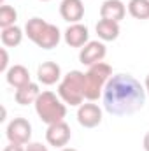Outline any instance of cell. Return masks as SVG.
Instances as JSON below:
<instances>
[{
    "mask_svg": "<svg viewBox=\"0 0 149 151\" xmlns=\"http://www.w3.org/2000/svg\"><path fill=\"white\" fill-rule=\"evenodd\" d=\"M144 88H146V93L149 95V74L146 76V81H144Z\"/></svg>",
    "mask_w": 149,
    "mask_h": 151,
    "instance_id": "cb8c5ba5",
    "label": "cell"
},
{
    "mask_svg": "<svg viewBox=\"0 0 149 151\" xmlns=\"http://www.w3.org/2000/svg\"><path fill=\"white\" fill-rule=\"evenodd\" d=\"M5 135L9 139V142L12 144H23L27 146L32 139V125L28 119L25 118H14L5 130Z\"/></svg>",
    "mask_w": 149,
    "mask_h": 151,
    "instance_id": "8992f818",
    "label": "cell"
},
{
    "mask_svg": "<svg viewBox=\"0 0 149 151\" xmlns=\"http://www.w3.org/2000/svg\"><path fill=\"white\" fill-rule=\"evenodd\" d=\"M37 79L46 86L56 84L62 81V67L56 62H42L37 67Z\"/></svg>",
    "mask_w": 149,
    "mask_h": 151,
    "instance_id": "8fae6325",
    "label": "cell"
},
{
    "mask_svg": "<svg viewBox=\"0 0 149 151\" xmlns=\"http://www.w3.org/2000/svg\"><path fill=\"white\" fill-rule=\"evenodd\" d=\"M77 121L84 128H95L102 123V109L93 102L81 104L77 107Z\"/></svg>",
    "mask_w": 149,
    "mask_h": 151,
    "instance_id": "9c48e42d",
    "label": "cell"
},
{
    "mask_svg": "<svg viewBox=\"0 0 149 151\" xmlns=\"http://www.w3.org/2000/svg\"><path fill=\"white\" fill-rule=\"evenodd\" d=\"M128 12L135 19H149V0H130Z\"/></svg>",
    "mask_w": 149,
    "mask_h": 151,
    "instance_id": "ac0fdd59",
    "label": "cell"
},
{
    "mask_svg": "<svg viewBox=\"0 0 149 151\" xmlns=\"http://www.w3.org/2000/svg\"><path fill=\"white\" fill-rule=\"evenodd\" d=\"M97 30V35L100 40H105V42H111L116 40L119 37V23L112 21V19H100L95 27Z\"/></svg>",
    "mask_w": 149,
    "mask_h": 151,
    "instance_id": "2e32d148",
    "label": "cell"
},
{
    "mask_svg": "<svg viewBox=\"0 0 149 151\" xmlns=\"http://www.w3.org/2000/svg\"><path fill=\"white\" fill-rule=\"evenodd\" d=\"M144 150L149 151V132L144 135Z\"/></svg>",
    "mask_w": 149,
    "mask_h": 151,
    "instance_id": "603a6c76",
    "label": "cell"
},
{
    "mask_svg": "<svg viewBox=\"0 0 149 151\" xmlns=\"http://www.w3.org/2000/svg\"><path fill=\"white\" fill-rule=\"evenodd\" d=\"M25 151H49L47 146H44L42 142H28L25 146Z\"/></svg>",
    "mask_w": 149,
    "mask_h": 151,
    "instance_id": "44dd1931",
    "label": "cell"
},
{
    "mask_svg": "<svg viewBox=\"0 0 149 151\" xmlns=\"http://www.w3.org/2000/svg\"><path fill=\"white\" fill-rule=\"evenodd\" d=\"M42 91L39 90L37 83H28L25 84L23 88H18L16 93H14V99L19 106H28V104H35V100L39 99Z\"/></svg>",
    "mask_w": 149,
    "mask_h": 151,
    "instance_id": "9a60e30c",
    "label": "cell"
},
{
    "mask_svg": "<svg viewBox=\"0 0 149 151\" xmlns=\"http://www.w3.org/2000/svg\"><path fill=\"white\" fill-rule=\"evenodd\" d=\"M112 77V67L105 62H98L88 69L84 74V99L95 102L104 95V88Z\"/></svg>",
    "mask_w": 149,
    "mask_h": 151,
    "instance_id": "3957f363",
    "label": "cell"
},
{
    "mask_svg": "<svg viewBox=\"0 0 149 151\" xmlns=\"http://www.w3.org/2000/svg\"><path fill=\"white\" fill-rule=\"evenodd\" d=\"M0 39H2V44L5 47H16L21 44L23 40V30L16 25L12 27H7V28H2V34H0Z\"/></svg>",
    "mask_w": 149,
    "mask_h": 151,
    "instance_id": "e0dca14e",
    "label": "cell"
},
{
    "mask_svg": "<svg viewBox=\"0 0 149 151\" xmlns=\"http://www.w3.org/2000/svg\"><path fill=\"white\" fill-rule=\"evenodd\" d=\"M107 55V49H105V44L100 42V40H90L86 46L81 47V53H79V62L82 65H95L98 62H102Z\"/></svg>",
    "mask_w": 149,
    "mask_h": 151,
    "instance_id": "ba28073f",
    "label": "cell"
},
{
    "mask_svg": "<svg viewBox=\"0 0 149 151\" xmlns=\"http://www.w3.org/2000/svg\"><path fill=\"white\" fill-rule=\"evenodd\" d=\"M63 40L70 47H82L90 42V30L82 23H74L69 25V28L63 34Z\"/></svg>",
    "mask_w": 149,
    "mask_h": 151,
    "instance_id": "30bf717a",
    "label": "cell"
},
{
    "mask_svg": "<svg viewBox=\"0 0 149 151\" xmlns=\"http://www.w3.org/2000/svg\"><path fill=\"white\" fill-rule=\"evenodd\" d=\"M72 137V132H70V127L65 123V121H60V123H53V125H47V130H46V141L49 146H54V148H65L69 144Z\"/></svg>",
    "mask_w": 149,
    "mask_h": 151,
    "instance_id": "52a82bcc",
    "label": "cell"
},
{
    "mask_svg": "<svg viewBox=\"0 0 149 151\" xmlns=\"http://www.w3.org/2000/svg\"><path fill=\"white\" fill-rule=\"evenodd\" d=\"M60 16L69 21L70 25L79 23L84 16V5L82 0H62L60 4Z\"/></svg>",
    "mask_w": 149,
    "mask_h": 151,
    "instance_id": "7c38bea8",
    "label": "cell"
},
{
    "mask_svg": "<svg viewBox=\"0 0 149 151\" xmlns=\"http://www.w3.org/2000/svg\"><path fill=\"white\" fill-rule=\"evenodd\" d=\"M5 79H7V83L12 86V88H23L25 84H28V83H32V79H30V72H28V69L25 67V65H12V67H9V70L5 72Z\"/></svg>",
    "mask_w": 149,
    "mask_h": 151,
    "instance_id": "5bb4252c",
    "label": "cell"
},
{
    "mask_svg": "<svg viewBox=\"0 0 149 151\" xmlns=\"http://www.w3.org/2000/svg\"><path fill=\"white\" fill-rule=\"evenodd\" d=\"M58 97L69 106H81L84 100V72L70 70L58 83Z\"/></svg>",
    "mask_w": 149,
    "mask_h": 151,
    "instance_id": "5b68a950",
    "label": "cell"
},
{
    "mask_svg": "<svg viewBox=\"0 0 149 151\" xmlns=\"http://www.w3.org/2000/svg\"><path fill=\"white\" fill-rule=\"evenodd\" d=\"M34 106H35L37 116L46 125L65 121V116H67L65 102L60 97H56L53 91H42Z\"/></svg>",
    "mask_w": 149,
    "mask_h": 151,
    "instance_id": "277c9868",
    "label": "cell"
},
{
    "mask_svg": "<svg viewBox=\"0 0 149 151\" xmlns=\"http://www.w3.org/2000/svg\"><path fill=\"white\" fill-rule=\"evenodd\" d=\"M18 19V12L14 7L11 5H2L0 7V27L2 28H7V27H12Z\"/></svg>",
    "mask_w": 149,
    "mask_h": 151,
    "instance_id": "d6986e66",
    "label": "cell"
},
{
    "mask_svg": "<svg viewBox=\"0 0 149 151\" xmlns=\"http://www.w3.org/2000/svg\"><path fill=\"white\" fill-rule=\"evenodd\" d=\"M146 88L130 74H116L104 88V107L114 116H128L144 107Z\"/></svg>",
    "mask_w": 149,
    "mask_h": 151,
    "instance_id": "6da1fadb",
    "label": "cell"
},
{
    "mask_svg": "<svg viewBox=\"0 0 149 151\" xmlns=\"http://www.w3.org/2000/svg\"><path fill=\"white\" fill-rule=\"evenodd\" d=\"M40 2H49V0H40Z\"/></svg>",
    "mask_w": 149,
    "mask_h": 151,
    "instance_id": "484cf974",
    "label": "cell"
},
{
    "mask_svg": "<svg viewBox=\"0 0 149 151\" xmlns=\"http://www.w3.org/2000/svg\"><path fill=\"white\" fill-rule=\"evenodd\" d=\"M4 151H25V148H23V144H12V142H9V146H5Z\"/></svg>",
    "mask_w": 149,
    "mask_h": 151,
    "instance_id": "7402d4cb",
    "label": "cell"
},
{
    "mask_svg": "<svg viewBox=\"0 0 149 151\" xmlns=\"http://www.w3.org/2000/svg\"><path fill=\"white\" fill-rule=\"evenodd\" d=\"M0 53H2L0 70H2V72H7V70H9V56H7V49H5V47H2V49H0Z\"/></svg>",
    "mask_w": 149,
    "mask_h": 151,
    "instance_id": "ffe728a7",
    "label": "cell"
},
{
    "mask_svg": "<svg viewBox=\"0 0 149 151\" xmlns=\"http://www.w3.org/2000/svg\"><path fill=\"white\" fill-rule=\"evenodd\" d=\"M25 34L34 44L42 49H53L60 44L62 34L60 28L53 23L44 21L42 18H32L25 25Z\"/></svg>",
    "mask_w": 149,
    "mask_h": 151,
    "instance_id": "7a4b0ae2",
    "label": "cell"
},
{
    "mask_svg": "<svg viewBox=\"0 0 149 151\" xmlns=\"http://www.w3.org/2000/svg\"><path fill=\"white\" fill-rule=\"evenodd\" d=\"M60 151H77V150H74V148H62Z\"/></svg>",
    "mask_w": 149,
    "mask_h": 151,
    "instance_id": "d4e9b609",
    "label": "cell"
},
{
    "mask_svg": "<svg viewBox=\"0 0 149 151\" xmlns=\"http://www.w3.org/2000/svg\"><path fill=\"white\" fill-rule=\"evenodd\" d=\"M126 14V7L121 0H105L100 7V18L102 19H112L119 23Z\"/></svg>",
    "mask_w": 149,
    "mask_h": 151,
    "instance_id": "4fadbf2b",
    "label": "cell"
}]
</instances>
